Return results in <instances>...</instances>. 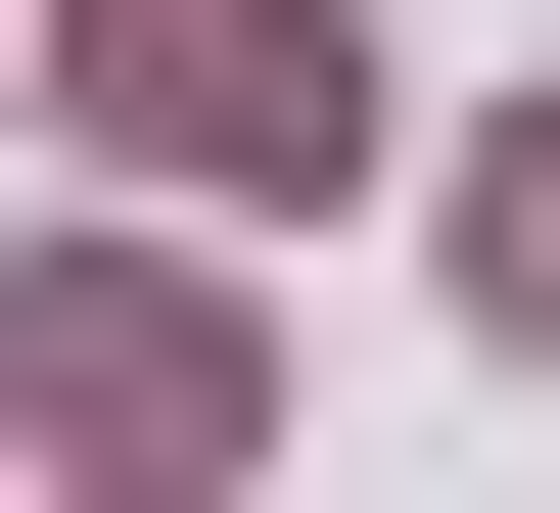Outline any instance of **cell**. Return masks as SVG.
Here are the masks:
<instances>
[{"label":"cell","mask_w":560,"mask_h":513,"mask_svg":"<svg viewBox=\"0 0 560 513\" xmlns=\"http://www.w3.org/2000/svg\"><path fill=\"white\" fill-rule=\"evenodd\" d=\"M467 327H560V140H467Z\"/></svg>","instance_id":"3"},{"label":"cell","mask_w":560,"mask_h":513,"mask_svg":"<svg viewBox=\"0 0 560 513\" xmlns=\"http://www.w3.org/2000/svg\"><path fill=\"white\" fill-rule=\"evenodd\" d=\"M47 47H94L140 187H327V140H374V47H327V0H47Z\"/></svg>","instance_id":"1"},{"label":"cell","mask_w":560,"mask_h":513,"mask_svg":"<svg viewBox=\"0 0 560 513\" xmlns=\"http://www.w3.org/2000/svg\"><path fill=\"white\" fill-rule=\"evenodd\" d=\"M0 374H47V467H234V327H187V280H47Z\"/></svg>","instance_id":"2"}]
</instances>
